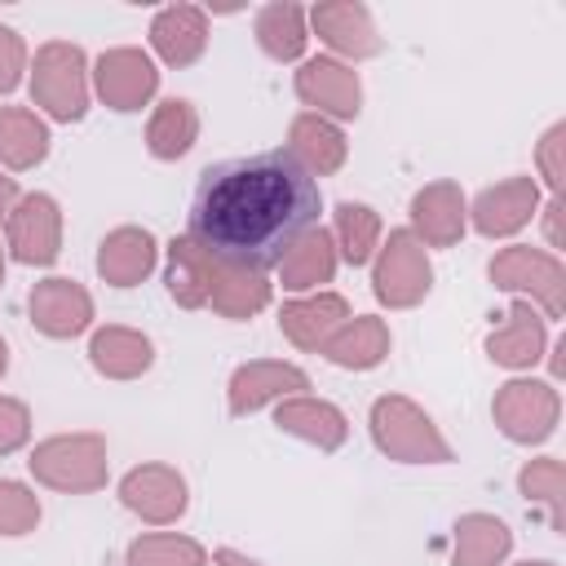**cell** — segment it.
I'll use <instances>...</instances> for the list:
<instances>
[{"label":"cell","instance_id":"cell-1","mask_svg":"<svg viewBox=\"0 0 566 566\" xmlns=\"http://www.w3.org/2000/svg\"><path fill=\"white\" fill-rule=\"evenodd\" d=\"M318 181L287 150H256L199 172L186 234L217 261L265 270L318 226Z\"/></svg>","mask_w":566,"mask_h":566},{"label":"cell","instance_id":"cell-2","mask_svg":"<svg viewBox=\"0 0 566 566\" xmlns=\"http://www.w3.org/2000/svg\"><path fill=\"white\" fill-rule=\"evenodd\" d=\"M371 442L398 464H451V447L429 411H420L402 394H385L371 402Z\"/></svg>","mask_w":566,"mask_h":566},{"label":"cell","instance_id":"cell-3","mask_svg":"<svg viewBox=\"0 0 566 566\" xmlns=\"http://www.w3.org/2000/svg\"><path fill=\"white\" fill-rule=\"evenodd\" d=\"M88 57L80 44L71 40H49L35 49V62H31V97L35 106L49 115V119H84L88 111Z\"/></svg>","mask_w":566,"mask_h":566},{"label":"cell","instance_id":"cell-4","mask_svg":"<svg viewBox=\"0 0 566 566\" xmlns=\"http://www.w3.org/2000/svg\"><path fill=\"white\" fill-rule=\"evenodd\" d=\"M486 274L500 292H513L517 301H531L535 310H544V318H562V310H566V265H562L557 252L513 243V248H500L491 256Z\"/></svg>","mask_w":566,"mask_h":566},{"label":"cell","instance_id":"cell-5","mask_svg":"<svg viewBox=\"0 0 566 566\" xmlns=\"http://www.w3.org/2000/svg\"><path fill=\"white\" fill-rule=\"evenodd\" d=\"M27 464H31L35 482H44L53 491H66V495H84V491L106 486V442L97 433H57V438H44L31 451Z\"/></svg>","mask_w":566,"mask_h":566},{"label":"cell","instance_id":"cell-6","mask_svg":"<svg viewBox=\"0 0 566 566\" xmlns=\"http://www.w3.org/2000/svg\"><path fill=\"white\" fill-rule=\"evenodd\" d=\"M433 287V265L424 243L411 230H389V239L376 248V265H371V292L380 305L389 310H407L416 301H424Z\"/></svg>","mask_w":566,"mask_h":566},{"label":"cell","instance_id":"cell-7","mask_svg":"<svg viewBox=\"0 0 566 566\" xmlns=\"http://www.w3.org/2000/svg\"><path fill=\"white\" fill-rule=\"evenodd\" d=\"M491 416L509 442H544L562 420V394L553 380H509L500 385Z\"/></svg>","mask_w":566,"mask_h":566},{"label":"cell","instance_id":"cell-8","mask_svg":"<svg viewBox=\"0 0 566 566\" xmlns=\"http://www.w3.org/2000/svg\"><path fill=\"white\" fill-rule=\"evenodd\" d=\"M4 234H9V252L13 261L22 265H53L57 252H62V208L53 195L35 190V195H22L4 221Z\"/></svg>","mask_w":566,"mask_h":566},{"label":"cell","instance_id":"cell-9","mask_svg":"<svg viewBox=\"0 0 566 566\" xmlns=\"http://www.w3.org/2000/svg\"><path fill=\"white\" fill-rule=\"evenodd\" d=\"M292 88L323 119H358V111H363L358 71L349 62H340V57H310V62H301Z\"/></svg>","mask_w":566,"mask_h":566},{"label":"cell","instance_id":"cell-10","mask_svg":"<svg viewBox=\"0 0 566 566\" xmlns=\"http://www.w3.org/2000/svg\"><path fill=\"white\" fill-rule=\"evenodd\" d=\"M119 500H124V509L137 513L142 522H150V526H168V522H177V517L186 513L190 491H186V478H181L172 464L150 460V464H137V469L124 473V482H119Z\"/></svg>","mask_w":566,"mask_h":566},{"label":"cell","instance_id":"cell-11","mask_svg":"<svg viewBox=\"0 0 566 566\" xmlns=\"http://www.w3.org/2000/svg\"><path fill=\"white\" fill-rule=\"evenodd\" d=\"M93 88L111 111H142L159 88V71L142 49H106L93 66Z\"/></svg>","mask_w":566,"mask_h":566},{"label":"cell","instance_id":"cell-12","mask_svg":"<svg viewBox=\"0 0 566 566\" xmlns=\"http://www.w3.org/2000/svg\"><path fill=\"white\" fill-rule=\"evenodd\" d=\"M301 389H310V376L296 363L256 358V363L234 367V376L226 385V402H230V416H252V411H261L270 402H283Z\"/></svg>","mask_w":566,"mask_h":566},{"label":"cell","instance_id":"cell-13","mask_svg":"<svg viewBox=\"0 0 566 566\" xmlns=\"http://www.w3.org/2000/svg\"><path fill=\"white\" fill-rule=\"evenodd\" d=\"M27 310H31V323L53 340H71V336L88 332V323H93V296L75 279L35 283L27 296Z\"/></svg>","mask_w":566,"mask_h":566},{"label":"cell","instance_id":"cell-14","mask_svg":"<svg viewBox=\"0 0 566 566\" xmlns=\"http://www.w3.org/2000/svg\"><path fill=\"white\" fill-rule=\"evenodd\" d=\"M305 18L318 31V40L340 57L358 62V57L380 53V35H376V22H371V9L358 4V0H327V4H314Z\"/></svg>","mask_w":566,"mask_h":566},{"label":"cell","instance_id":"cell-15","mask_svg":"<svg viewBox=\"0 0 566 566\" xmlns=\"http://www.w3.org/2000/svg\"><path fill=\"white\" fill-rule=\"evenodd\" d=\"M539 208V186L531 177H509L500 186H486L478 199H473V230L486 234V239H509L517 234Z\"/></svg>","mask_w":566,"mask_h":566},{"label":"cell","instance_id":"cell-16","mask_svg":"<svg viewBox=\"0 0 566 566\" xmlns=\"http://www.w3.org/2000/svg\"><path fill=\"white\" fill-rule=\"evenodd\" d=\"M544 345H548V318L531 305V301H513L509 314L495 323V332L486 336V354L491 363L500 367H513V371H526L544 358Z\"/></svg>","mask_w":566,"mask_h":566},{"label":"cell","instance_id":"cell-17","mask_svg":"<svg viewBox=\"0 0 566 566\" xmlns=\"http://www.w3.org/2000/svg\"><path fill=\"white\" fill-rule=\"evenodd\" d=\"M469 221V203L455 181H429L424 190L411 195V234L429 248H451L460 243Z\"/></svg>","mask_w":566,"mask_h":566},{"label":"cell","instance_id":"cell-18","mask_svg":"<svg viewBox=\"0 0 566 566\" xmlns=\"http://www.w3.org/2000/svg\"><path fill=\"white\" fill-rule=\"evenodd\" d=\"M274 424L318 451H336L345 438H349V420L336 402L327 398H310V394H292L274 407Z\"/></svg>","mask_w":566,"mask_h":566},{"label":"cell","instance_id":"cell-19","mask_svg":"<svg viewBox=\"0 0 566 566\" xmlns=\"http://www.w3.org/2000/svg\"><path fill=\"white\" fill-rule=\"evenodd\" d=\"M349 318V301L340 292H310L279 310V332L296 349H323L327 336Z\"/></svg>","mask_w":566,"mask_h":566},{"label":"cell","instance_id":"cell-20","mask_svg":"<svg viewBox=\"0 0 566 566\" xmlns=\"http://www.w3.org/2000/svg\"><path fill=\"white\" fill-rule=\"evenodd\" d=\"M150 49L168 66H190L208 49V13L199 4H168L150 22Z\"/></svg>","mask_w":566,"mask_h":566},{"label":"cell","instance_id":"cell-21","mask_svg":"<svg viewBox=\"0 0 566 566\" xmlns=\"http://www.w3.org/2000/svg\"><path fill=\"white\" fill-rule=\"evenodd\" d=\"M159 261V248H155V234L142 230V226H119L102 239V252H97V274L111 283V287H133L142 283Z\"/></svg>","mask_w":566,"mask_h":566},{"label":"cell","instance_id":"cell-22","mask_svg":"<svg viewBox=\"0 0 566 566\" xmlns=\"http://www.w3.org/2000/svg\"><path fill=\"white\" fill-rule=\"evenodd\" d=\"M318 354H323L332 367L371 371V367H380L385 354H389V327H385V318H376V314L345 318V323L327 336V345H323Z\"/></svg>","mask_w":566,"mask_h":566},{"label":"cell","instance_id":"cell-23","mask_svg":"<svg viewBox=\"0 0 566 566\" xmlns=\"http://www.w3.org/2000/svg\"><path fill=\"white\" fill-rule=\"evenodd\" d=\"M88 363L106 376V380H137L142 371H150L155 363V345L146 332L137 327H97L93 340H88Z\"/></svg>","mask_w":566,"mask_h":566},{"label":"cell","instance_id":"cell-24","mask_svg":"<svg viewBox=\"0 0 566 566\" xmlns=\"http://www.w3.org/2000/svg\"><path fill=\"white\" fill-rule=\"evenodd\" d=\"M287 155L314 177H327V172H336L340 164H345V155H349V142H345V133L332 124V119H323V115H314V111H301L296 119H292V128H287Z\"/></svg>","mask_w":566,"mask_h":566},{"label":"cell","instance_id":"cell-25","mask_svg":"<svg viewBox=\"0 0 566 566\" xmlns=\"http://www.w3.org/2000/svg\"><path fill=\"white\" fill-rule=\"evenodd\" d=\"M208 305L217 314H226V318H252V314H261L270 305V283L252 265H234V261H217L212 256Z\"/></svg>","mask_w":566,"mask_h":566},{"label":"cell","instance_id":"cell-26","mask_svg":"<svg viewBox=\"0 0 566 566\" xmlns=\"http://www.w3.org/2000/svg\"><path fill=\"white\" fill-rule=\"evenodd\" d=\"M336 261H340V256H336L332 234H327L323 226H314V230H305V234L287 248V256L279 261L283 287H287V292H314L318 283H332Z\"/></svg>","mask_w":566,"mask_h":566},{"label":"cell","instance_id":"cell-27","mask_svg":"<svg viewBox=\"0 0 566 566\" xmlns=\"http://www.w3.org/2000/svg\"><path fill=\"white\" fill-rule=\"evenodd\" d=\"M168 296L181 310H199L208 305V287H212V252H203L190 234H177L168 243Z\"/></svg>","mask_w":566,"mask_h":566},{"label":"cell","instance_id":"cell-28","mask_svg":"<svg viewBox=\"0 0 566 566\" xmlns=\"http://www.w3.org/2000/svg\"><path fill=\"white\" fill-rule=\"evenodd\" d=\"M49 155V124L27 106H0V168L27 172Z\"/></svg>","mask_w":566,"mask_h":566},{"label":"cell","instance_id":"cell-29","mask_svg":"<svg viewBox=\"0 0 566 566\" xmlns=\"http://www.w3.org/2000/svg\"><path fill=\"white\" fill-rule=\"evenodd\" d=\"M513 548V531L495 513H464L455 522L451 566H500Z\"/></svg>","mask_w":566,"mask_h":566},{"label":"cell","instance_id":"cell-30","mask_svg":"<svg viewBox=\"0 0 566 566\" xmlns=\"http://www.w3.org/2000/svg\"><path fill=\"white\" fill-rule=\"evenodd\" d=\"M256 44L274 62H296L310 44V18L301 4H265L256 13Z\"/></svg>","mask_w":566,"mask_h":566},{"label":"cell","instance_id":"cell-31","mask_svg":"<svg viewBox=\"0 0 566 566\" xmlns=\"http://www.w3.org/2000/svg\"><path fill=\"white\" fill-rule=\"evenodd\" d=\"M199 137V115L186 97H168L155 106L150 124H146V146L155 159H181Z\"/></svg>","mask_w":566,"mask_h":566},{"label":"cell","instance_id":"cell-32","mask_svg":"<svg viewBox=\"0 0 566 566\" xmlns=\"http://www.w3.org/2000/svg\"><path fill=\"white\" fill-rule=\"evenodd\" d=\"M332 243H336V256H345L349 265H367L376 256V248H380V217H376V208L354 203V199L336 203V234H332Z\"/></svg>","mask_w":566,"mask_h":566},{"label":"cell","instance_id":"cell-33","mask_svg":"<svg viewBox=\"0 0 566 566\" xmlns=\"http://www.w3.org/2000/svg\"><path fill=\"white\" fill-rule=\"evenodd\" d=\"M128 566H208V553L190 535L155 531V535H137L128 544Z\"/></svg>","mask_w":566,"mask_h":566},{"label":"cell","instance_id":"cell-34","mask_svg":"<svg viewBox=\"0 0 566 566\" xmlns=\"http://www.w3.org/2000/svg\"><path fill=\"white\" fill-rule=\"evenodd\" d=\"M562 486H566V478H562V460L557 455H539V460L522 464V473H517V491L531 504L548 509L553 531H562Z\"/></svg>","mask_w":566,"mask_h":566},{"label":"cell","instance_id":"cell-35","mask_svg":"<svg viewBox=\"0 0 566 566\" xmlns=\"http://www.w3.org/2000/svg\"><path fill=\"white\" fill-rule=\"evenodd\" d=\"M40 522V500L27 482H13V478H0V535L4 539H18L27 531H35Z\"/></svg>","mask_w":566,"mask_h":566},{"label":"cell","instance_id":"cell-36","mask_svg":"<svg viewBox=\"0 0 566 566\" xmlns=\"http://www.w3.org/2000/svg\"><path fill=\"white\" fill-rule=\"evenodd\" d=\"M562 150H566V124H553L539 137V177L548 181L553 199H562V186H566V159H562Z\"/></svg>","mask_w":566,"mask_h":566},{"label":"cell","instance_id":"cell-37","mask_svg":"<svg viewBox=\"0 0 566 566\" xmlns=\"http://www.w3.org/2000/svg\"><path fill=\"white\" fill-rule=\"evenodd\" d=\"M31 438V411L18 398H0V455L18 451Z\"/></svg>","mask_w":566,"mask_h":566},{"label":"cell","instance_id":"cell-38","mask_svg":"<svg viewBox=\"0 0 566 566\" xmlns=\"http://www.w3.org/2000/svg\"><path fill=\"white\" fill-rule=\"evenodd\" d=\"M27 71V44L13 27H0V93H13Z\"/></svg>","mask_w":566,"mask_h":566},{"label":"cell","instance_id":"cell-39","mask_svg":"<svg viewBox=\"0 0 566 566\" xmlns=\"http://www.w3.org/2000/svg\"><path fill=\"white\" fill-rule=\"evenodd\" d=\"M544 239H548V252L562 248V199L544 203Z\"/></svg>","mask_w":566,"mask_h":566},{"label":"cell","instance_id":"cell-40","mask_svg":"<svg viewBox=\"0 0 566 566\" xmlns=\"http://www.w3.org/2000/svg\"><path fill=\"white\" fill-rule=\"evenodd\" d=\"M22 195H18V181L0 168V221H9V212H13V203H18Z\"/></svg>","mask_w":566,"mask_h":566},{"label":"cell","instance_id":"cell-41","mask_svg":"<svg viewBox=\"0 0 566 566\" xmlns=\"http://www.w3.org/2000/svg\"><path fill=\"white\" fill-rule=\"evenodd\" d=\"M212 562H217V566H265V562L243 557V553H234V548H217V553H212Z\"/></svg>","mask_w":566,"mask_h":566},{"label":"cell","instance_id":"cell-42","mask_svg":"<svg viewBox=\"0 0 566 566\" xmlns=\"http://www.w3.org/2000/svg\"><path fill=\"white\" fill-rule=\"evenodd\" d=\"M9 371V345H4V336H0V376Z\"/></svg>","mask_w":566,"mask_h":566},{"label":"cell","instance_id":"cell-43","mask_svg":"<svg viewBox=\"0 0 566 566\" xmlns=\"http://www.w3.org/2000/svg\"><path fill=\"white\" fill-rule=\"evenodd\" d=\"M0 283H4V248H0Z\"/></svg>","mask_w":566,"mask_h":566},{"label":"cell","instance_id":"cell-44","mask_svg":"<svg viewBox=\"0 0 566 566\" xmlns=\"http://www.w3.org/2000/svg\"><path fill=\"white\" fill-rule=\"evenodd\" d=\"M522 566H557V562H522Z\"/></svg>","mask_w":566,"mask_h":566}]
</instances>
